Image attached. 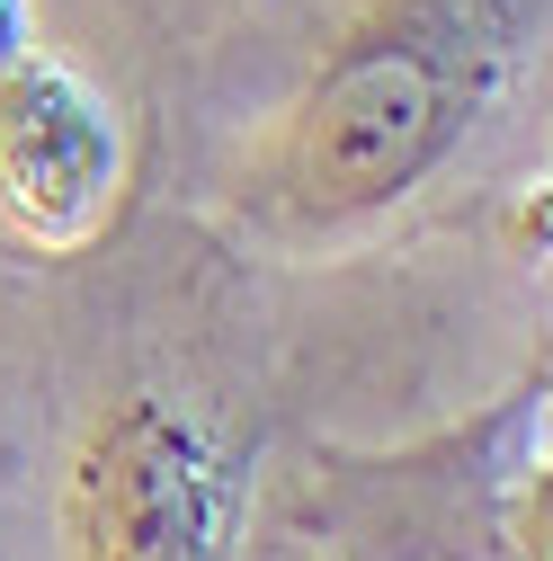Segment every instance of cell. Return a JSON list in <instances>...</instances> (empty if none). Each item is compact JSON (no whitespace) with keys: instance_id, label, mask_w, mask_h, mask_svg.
Wrapping results in <instances>:
<instances>
[{"instance_id":"obj_1","label":"cell","mask_w":553,"mask_h":561,"mask_svg":"<svg viewBox=\"0 0 553 561\" xmlns=\"http://www.w3.org/2000/svg\"><path fill=\"white\" fill-rule=\"evenodd\" d=\"M509 62L500 0H384L321 54L304 99L241 170V215L286 241H339L410 205L482 125Z\"/></svg>"},{"instance_id":"obj_2","label":"cell","mask_w":553,"mask_h":561,"mask_svg":"<svg viewBox=\"0 0 553 561\" xmlns=\"http://www.w3.org/2000/svg\"><path fill=\"white\" fill-rule=\"evenodd\" d=\"M54 552L250 561V446L233 437V419L170 375L99 392L54 472Z\"/></svg>"},{"instance_id":"obj_3","label":"cell","mask_w":553,"mask_h":561,"mask_svg":"<svg viewBox=\"0 0 553 561\" xmlns=\"http://www.w3.org/2000/svg\"><path fill=\"white\" fill-rule=\"evenodd\" d=\"M125 196L116 107L54 54H19L0 72V224L27 250L72 259L108 232Z\"/></svg>"}]
</instances>
